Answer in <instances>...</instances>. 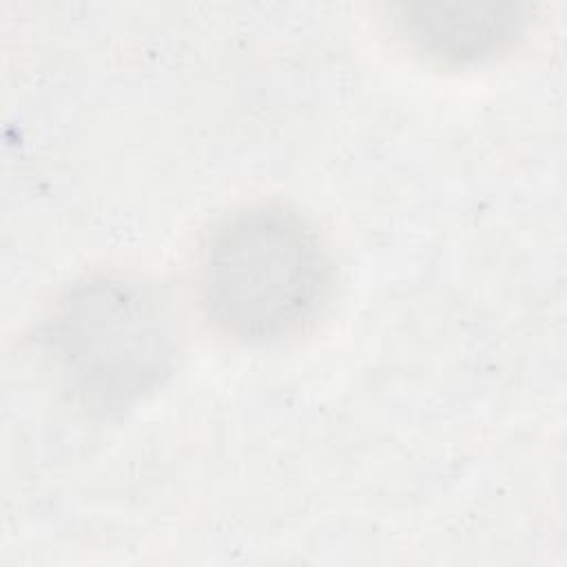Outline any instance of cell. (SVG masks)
<instances>
[{"instance_id": "cell-1", "label": "cell", "mask_w": 567, "mask_h": 567, "mask_svg": "<svg viewBox=\"0 0 567 567\" xmlns=\"http://www.w3.org/2000/svg\"><path fill=\"white\" fill-rule=\"evenodd\" d=\"M332 288V261L317 230L284 204L224 215L197 257L206 317L230 339L272 343L301 332Z\"/></svg>"}, {"instance_id": "cell-2", "label": "cell", "mask_w": 567, "mask_h": 567, "mask_svg": "<svg viewBox=\"0 0 567 567\" xmlns=\"http://www.w3.org/2000/svg\"><path fill=\"white\" fill-rule=\"evenodd\" d=\"M44 343L71 399L109 416L162 385L177 361L182 330L153 281L106 270L78 279L58 297Z\"/></svg>"}, {"instance_id": "cell-3", "label": "cell", "mask_w": 567, "mask_h": 567, "mask_svg": "<svg viewBox=\"0 0 567 567\" xmlns=\"http://www.w3.org/2000/svg\"><path fill=\"white\" fill-rule=\"evenodd\" d=\"M527 20L520 2H408L396 16L410 47L445 66L476 64L512 49Z\"/></svg>"}]
</instances>
